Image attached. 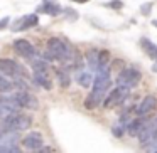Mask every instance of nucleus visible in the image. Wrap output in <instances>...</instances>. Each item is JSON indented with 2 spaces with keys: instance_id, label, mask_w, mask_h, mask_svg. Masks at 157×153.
Here are the masks:
<instances>
[{
  "instance_id": "nucleus-1",
  "label": "nucleus",
  "mask_w": 157,
  "mask_h": 153,
  "mask_svg": "<svg viewBox=\"0 0 157 153\" xmlns=\"http://www.w3.org/2000/svg\"><path fill=\"white\" fill-rule=\"evenodd\" d=\"M75 51L66 41L59 37H51L46 44V52L44 57L46 61H59V62H69L75 57Z\"/></svg>"
},
{
  "instance_id": "nucleus-2",
  "label": "nucleus",
  "mask_w": 157,
  "mask_h": 153,
  "mask_svg": "<svg viewBox=\"0 0 157 153\" xmlns=\"http://www.w3.org/2000/svg\"><path fill=\"white\" fill-rule=\"evenodd\" d=\"M108 57L110 54L101 49H90L86 52V66L90 67L91 72H96L100 69L108 67Z\"/></svg>"
},
{
  "instance_id": "nucleus-3",
  "label": "nucleus",
  "mask_w": 157,
  "mask_h": 153,
  "mask_svg": "<svg viewBox=\"0 0 157 153\" xmlns=\"http://www.w3.org/2000/svg\"><path fill=\"white\" fill-rule=\"evenodd\" d=\"M4 129H7V131H22V129H29L32 125V119L31 116L27 115H22V113H15V115L9 116V118L4 119Z\"/></svg>"
},
{
  "instance_id": "nucleus-4",
  "label": "nucleus",
  "mask_w": 157,
  "mask_h": 153,
  "mask_svg": "<svg viewBox=\"0 0 157 153\" xmlns=\"http://www.w3.org/2000/svg\"><path fill=\"white\" fill-rule=\"evenodd\" d=\"M0 72L9 76V78H14V79H25L27 78L25 69L19 62H15L14 59H0Z\"/></svg>"
},
{
  "instance_id": "nucleus-5",
  "label": "nucleus",
  "mask_w": 157,
  "mask_h": 153,
  "mask_svg": "<svg viewBox=\"0 0 157 153\" xmlns=\"http://www.w3.org/2000/svg\"><path fill=\"white\" fill-rule=\"evenodd\" d=\"M140 79H142L140 71H137V69H133V67H125L118 72V76H117V86H125V88L132 89L140 82Z\"/></svg>"
},
{
  "instance_id": "nucleus-6",
  "label": "nucleus",
  "mask_w": 157,
  "mask_h": 153,
  "mask_svg": "<svg viewBox=\"0 0 157 153\" xmlns=\"http://www.w3.org/2000/svg\"><path fill=\"white\" fill-rule=\"evenodd\" d=\"M128 94H130L128 88H125V86H115V89H110V93L106 94L103 106H105V108H113V106H117V104H122Z\"/></svg>"
},
{
  "instance_id": "nucleus-7",
  "label": "nucleus",
  "mask_w": 157,
  "mask_h": 153,
  "mask_svg": "<svg viewBox=\"0 0 157 153\" xmlns=\"http://www.w3.org/2000/svg\"><path fill=\"white\" fill-rule=\"evenodd\" d=\"M14 51L21 57L27 59V61H32L34 57H37V51H36V47L27 39H17V41H14Z\"/></svg>"
},
{
  "instance_id": "nucleus-8",
  "label": "nucleus",
  "mask_w": 157,
  "mask_h": 153,
  "mask_svg": "<svg viewBox=\"0 0 157 153\" xmlns=\"http://www.w3.org/2000/svg\"><path fill=\"white\" fill-rule=\"evenodd\" d=\"M110 84H112V76H110V69H100L95 72V81H93V89L103 93H110Z\"/></svg>"
},
{
  "instance_id": "nucleus-9",
  "label": "nucleus",
  "mask_w": 157,
  "mask_h": 153,
  "mask_svg": "<svg viewBox=\"0 0 157 153\" xmlns=\"http://www.w3.org/2000/svg\"><path fill=\"white\" fill-rule=\"evenodd\" d=\"M39 24V17L37 14H27L24 17L17 19L15 22H12L10 29L14 32H22V31H27V29H32Z\"/></svg>"
},
{
  "instance_id": "nucleus-10",
  "label": "nucleus",
  "mask_w": 157,
  "mask_h": 153,
  "mask_svg": "<svg viewBox=\"0 0 157 153\" xmlns=\"http://www.w3.org/2000/svg\"><path fill=\"white\" fill-rule=\"evenodd\" d=\"M14 99L17 101L19 108H25V109H37L39 108V101L34 94H31L29 91H19L17 94H14Z\"/></svg>"
},
{
  "instance_id": "nucleus-11",
  "label": "nucleus",
  "mask_w": 157,
  "mask_h": 153,
  "mask_svg": "<svg viewBox=\"0 0 157 153\" xmlns=\"http://www.w3.org/2000/svg\"><path fill=\"white\" fill-rule=\"evenodd\" d=\"M19 113V104L17 101L14 99V96H4V98H0V118L5 119L9 116L15 115Z\"/></svg>"
},
{
  "instance_id": "nucleus-12",
  "label": "nucleus",
  "mask_w": 157,
  "mask_h": 153,
  "mask_svg": "<svg viewBox=\"0 0 157 153\" xmlns=\"http://www.w3.org/2000/svg\"><path fill=\"white\" fill-rule=\"evenodd\" d=\"M155 106H157V98L152 94H149L139 103V106L135 108V113H137L139 118H145L149 113H152L154 109H155Z\"/></svg>"
},
{
  "instance_id": "nucleus-13",
  "label": "nucleus",
  "mask_w": 157,
  "mask_h": 153,
  "mask_svg": "<svg viewBox=\"0 0 157 153\" xmlns=\"http://www.w3.org/2000/svg\"><path fill=\"white\" fill-rule=\"evenodd\" d=\"M106 94H108V93L91 89V91H90V94L86 96V99H85V108H86V109H95V108H98L100 104H103V103H105Z\"/></svg>"
},
{
  "instance_id": "nucleus-14",
  "label": "nucleus",
  "mask_w": 157,
  "mask_h": 153,
  "mask_svg": "<svg viewBox=\"0 0 157 153\" xmlns=\"http://www.w3.org/2000/svg\"><path fill=\"white\" fill-rule=\"evenodd\" d=\"M42 136H41V133H37V131H31L29 135H25L24 138H22V146L24 148H27V150H32V151H37L41 146H44L42 145Z\"/></svg>"
},
{
  "instance_id": "nucleus-15",
  "label": "nucleus",
  "mask_w": 157,
  "mask_h": 153,
  "mask_svg": "<svg viewBox=\"0 0 157 153\" xmlns=\"http://www.w3.org/2000/svg\"><path fill=\"white\" fill-rule=\"evenodd\" d=\"M75 79H76V82H78L79 86H83V88H90V86H93L95 76H93V72H91V71H85V69H79V71H76Z\"/></svg>"
},
{
  "instance_id": "nucleus-16",
  "label": "nucleus",
  "mask_w": 157,
  "mask_h": 153,
  "mask_svg": "<svg viewBox=\"0 0 157 153\" xmlns=\"http://www.w3.org/2000/svg\"><path fill=\"white\" fill-rule=\"evenodd\" d=\"M144 128H145V119L135 118V119H132V121H128V125H127V133H128L130 136H139Z\"/></svg>"
},
{
  "instance_id": "nucleus-17",
  "label": "nucleus",
  "mask_w": 157,
  "mask_h": 153,
  "mask_svg": "<svg viewBox=\"0 0 157 153\" xmlns=\"http://www.w3.org/2000/svg\"><path fill=\"white\" fill-rule=\"evenodd\" d=\"M32 81H34V84H37L39 88L46 89V91H51L52 89V82L46 72H34L32 74Z\"/></svg>"
},
{
  "instance_id": "nucleus-18",
  "label": "nucleus",
  "mask_w": 157,
  "mask_h": 153,
  "mask_svg": "<svg viewBox=\"0 0 157 153\" xmlns=\"http://www.w3.org/2000/svg\"><path fill=\"white\" fill-rule=\"evenodd\" d=\"M63 10H64V9H63L61 5L58 4V2H56V4H42L41 7L37 9V12H41V14H48V15H52V17L63 14Z\"/></svg>"
},
{
  "instance_id": "nucleus-19",
  "label": "nucleus",
  "mask_w": 157,
  "mask_h": 153,
  "mask_svg": "<svg viewBox=\"0 0 157 153\" xmlns=\"http://www.w3.org/2000/svg\"><path fill=\"white\" fill-rule=\"evenodd\" d=\"M140 44H142V49L145 51V54L149 56L152 61H157V44H154V42L149 41L147 37L140 39Z\"/></svg>"
},
{
  "instance_id": "nucleus-20",
  "label": "nucleus",
  "mask_w": 157,
  "mask_h": 153,
  "mask_svg": "<svg viewBox=\"0 0 157 153\" xmlns=\"http://www.w3.org/2000/svg\"><path fill=\"white\" fill-rule=\"evenodd\" d=\"M31 67L34 69V72H48V61L41 57H34L31 61Z\"/></svg>"
},
{
  "instance_id": "nucleus-21",
  "label": "nucleus",
  "mask_w": 157,
  "mask_h": 153,
  "mask_svg": "<svg viewBox=\"0 0 157 153\" xmlns=\"http://www.w3.org/2000/svg\"><path fill=\"white\" fill-rule=\"evenodd\" d=\"M58 81H59V86L66 89V88H69L71 79H69V74L66 71H58Z\"/></svg>"
},
{
  "instance_id": "nucleus-22",
  "label": "nucleus",
  "mask_w": 157,
  "mask_h": 153,
  "mask_svg": "<svg viewBox=\"0 0 157 153\" xmlns=\"http://www.w3.org/2000/svg\"><path fill=\"white\" fill-rule=\"evenodd\" d=\"M12 89H14V82L9 81L4 76H0V93H10Z\"/></svg>"
},
{
  "instance_id": "nucleus-23",
  "label": "nucleus",
  "mask_w": 157,
  "mask_h": 153,
  "mask_svg": "<svg viewBox=\"0 0 157 153\" xmlns=\"http://www.w3.org/2000/svg\"><path fill=\"white\" fill-rule=\"evenodd\" d=\"M0 153H22V151L15 145H0Z\"/></svg>"
},
{
  "instance_id": "nucleus-24",
  "label": "nucleus",
  "mask_w": 157,
  "mask_h": 153,
  "mask_svg": "<svg viewBox=\"0 0 157 153\" xmlns=\"http://www.w3.org/2000/svg\"><path fill=\"white\" fill-rule=\"evenodd\" d=\"M14 88H17L19 91H29V84L25 82V79H14Z\"/></svg>"
},
{
  "instance_id": "nucleus-25",
  "label": "nucleus",
  "mask_w": 157,
  "mask_h": 153,
  "mask_svg": "<svg viewBox=\"0 0 157 153\" xmlns=\"http://www.w3.org/2000/svg\"><path fill=\"white\" fill-rule=\"evenodd\" d=\"M105 7H110L113 10H120V9H123V2L122 0H110V2L105 4Z\"/></svg>"
},
{
  "instance_id": "nucleus-26",
  "label": "nucleus",
  "mask_w": 157,
  "mask_h": 153,
  "mask_svg": "<svg viewBox=\"0 0 157 153\" xmlns=\"http://www.w3.org/2000/svg\"><path fill=\"white\" fill-rule=\"evenodd\" d=\"M140 12H142V15H150V12H152V4H144L142 7H140Z\"/></svg>"
},
{
  "instance_id": "nucleus-27",
  "label": "nucleus",
  "mask_w": 157,
  "mask_h": 153,
  "mask_svg": "<svg viewBox=\"0 0 157 153\" xmlns=\"http://www.w3.org/2000/svg\"><path fill=\"white\" fill-rule=\"evenodd\" d=\"M112 133H113L115 136H122V135H123V126H122V125H115V126L112 128Z\"/></svg>"
},
{
  "instance_id": "nucleus-28",
  "label": "nucleus",
  "mask_w": 157,
  "mask_h": 153,
  "mask_svg": "<svg viewBox=\"0 0 157 153\" xmlns=\"http://www.w3.org/2000/svg\"><path fill=\"white\" fill-rule=\"evenodd\" d=\"M36 153H52V148L51 146H41Z\"/></svg>"
},
{
  "instance_id": "nucleus-29",
  "label": "nucleus",
  "mask_w": 157,
  "mask_h": 153,
  "mask_svg": "<svg viewBox=\"0 0 157 153\" xmlns=\"http://www.w3.org/2000/svg\"><path fill=\"white\" fill-rule=\"evenodd\" d=\"M63 14H68L71 19H78V14H76V12H73V10H69V9H64V10H63Z\"/></svg>"
},
{
  "instance_id": "nucleus-30",
  "label": "nucleus",
  "mask_w": 157,
  "mask_h": 153,
  "mask_svg": "<svg viewBox=\"0 0 157 153\" xmlns=\"http://www.w3.org/2000/svg\"><path fill=\"white\" fill-rule=\"evenodd\" d=\"M9 22H10V20H9V17H5V19H2V20H0V29H4V27H5V25H7V24H9Z\"/></svg>"
},
{
  "instance_id": "nucleus-31",
  "label": "nucleus",
  "mask_w": 157,
  "mask_h": 153,
  "mask_svg": "<svg viewBox=\"0 0 157 153\" xmlns=\"http://www.w3.org/2000/svg\"><path fill=\"white\" fill-rule=\"evenodd\" d=\"M152 140H157V119H155V125H154V135H152Z\"/></svg>"
},
{
  "instance_id": "nucleus-32",
  "label": "nucleus",
  "mask_w": 157,
  "mask_h": 153,
  "mask_svg": "<svg viewBox=\"0 0 157 153\" xmlns=\"http://www.w3.org/2000/svg\"><path fill=\"white\" fill-rule=\"evenodd\" d=\"M71 2H76V4H86V2H90V0H71Z\"/></svg>"
},
{
  "instance_id": "nucleus-33",
  "label": "nucleus",
  "mask_w": 157,
  "mask_h": 153,
  "mask_svg": "<svg viewBox=\"0 0 157 153\" xmlns=\"http://www.w3.org/2000/svg\"><path fill=\"white\" fill-rule=\"evenodd\" d=\"M152 71H154V72H157V61L152 64Z\"/></svg>"
},
{
  "instance_id": "nucleus-34",
  "label": "nucleus",
  "mask_w": 157,
  "mask_h": 153,
  "mask_svg": "<svg viewBox=\"0 0 157 153\" xmlns=\"http://www.w3.org/2000/svg\"><path fill=\"white\" fill-rule=\"evenodd\" d=\"M44 4H56V0H44Z\"/></svg>"
},
{
  "instance_id": "nucleus-35",
  "label": "nucleus",
  "mask_w": 157,
  "mask_h": 153,
  "mask_svg": "<svg viewBox=\"0 0 157 153\" xmlns=\"http://www.w3.org/2000/svg\"><path fill=\"white\" fill-rule=\"evenodd\" d=\"M152 25H154V27H157V20H152Z\"/></svg>"
}]
</instances>
